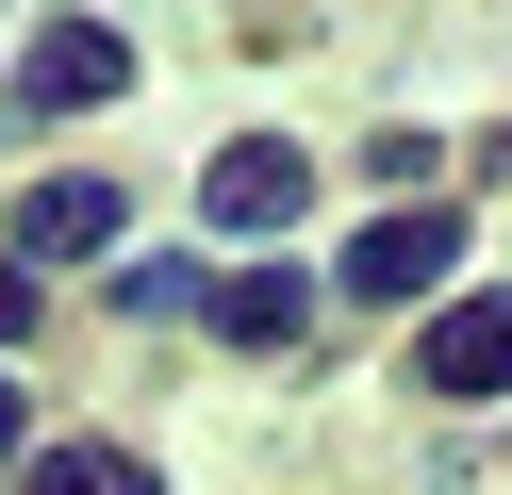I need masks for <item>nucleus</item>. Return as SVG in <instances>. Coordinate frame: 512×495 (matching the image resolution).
<instances>
[{"label":"nucleus","instance_id":"1","mask_svg":"<svg viewBox=\"0 0 512 495\" xmlns=\"http://www.w3.org/2000/svg\"><path fill=\"white\" fill-rule=\"evenodd\" d=\"M100 99H133V33L116 17H50L34 50H17V83H0V116L50 132V116H100Z\"/></svg>","mask_w":512,"mask_h":495},{"label":"nucleus","instance_id":"2","mask_svg":"<svg viewBox=\"0 0 512 495\" xmlns=\"http://www.w3.org/2000/svg\"><path fill=\"white\" fill-rule=\"evenodd\" d=\"M446 264H463V215H446V198H397V215H364V248H347L331 281L397 314V297H446Z\"/></svg>","mask_w":512,"mask_h":495},{"label":"nucleus","instance_id":"3","mask_svg":"<svg viewBox=\"0 0 512 495\" xmlns=\"http://www.w3.org/2000/svg\"><path fill=\"white\" fill-rule=\"evenodd\" d=\"M298 198H314V149H281V132H232V149L199 165V215L215 231H298Z\"/></svg>","mask_w":512,"mask_h":495},{"label":"nucleus","instance_id":"4","mask_svg":"<svg viewBox=\"0 0 512 495\" xmlns=\"http://www.w3.org/2000/svg\"><path fill=\"white\" fill-rule=\"evenodd\" d=\"M413 396H512V297H446L430 314V347H413Z\"/></svg>","mask_w":512,"mask_h":495},{"label":"nucleus","instance_id":"5","mask_svg":"<svg viewBox=\"0 0 512 495\" xmlns=\"http://www.w3.org/2000/svg\"><path fill=\"white\" fill-rule=\"evenodd\" d=\"M116 231H133V198H116V182H34V198H17V281H34V264L116 248Z\"/></svg>","mask_w":512,"mask_h":495},{"label":"nucleus","instance_id":"6","mask_svg":"<svg viewBox=\"0 0 512 495\" xmlns=\"http://www.w3.org/2000/svg\"><path fill=\"white\" fill-rule=\"evenodd\" d=\"M199 314L232 330V347H298V330H314V281H298V264H232Z\"/></svg>","mask_w":512,"mask_h":495},{"label":"nucleus","instance_id":"7","mask_svg":"<svg viewBox=\"0 0 512 495\" xmlns=\"http://www.w3.org/2000/svg\"><path fill=\"white\" fill-rule=\"evenodd\" d=\"M17 495H149V462H133V446H34Z\"/></svg>","mask_w":512,"mask_h":495},{"label":"nucleus","instance_id":"8","mask_svg":"<svg viewBox=\"0 0 512 495\" xmlns=\"http://www.w3.org/2000/svg\"><path fill=\"white\" fill-rule=\"evenodd\" d=\"M430 165H446V132H364V182H380V215H397V198H430Z\"/></svg>","mask_w":512,"mask_h":495},{"label":"nucleus","instance_id":"9","mask_svg":"<svg viewBox=\"0 0 512 495\" xmlns=\"http://www.w3.org/2000/svg\"><path fill=\"white\" fill-rule=\"evenodd\" d=\"M215 264H116V314H199Z\"/></svg>","mask_w":512,"mask_h":495},{"label":"nucleus","instance_id":"10","mask_svg":"<svg viewBox=\"0 0 512 495\" xmlns=\"http://www.w3.org/2000/svg\"><path fill=\"white\" fill-rule=\"evenodd\" d=\"M17 330H34V281H17V264H0V347H17Z\"/></svg>","mask_w":512,"mask_h":495},{"label":"nucleus","instance_id":"11","mask_svg":"<svg viewBox=\"0 0 512 495\" xmlns=\"http://www.w3.org/2000/svg\"><path fill=\"white\" fill-rule=\"evenodd\" d=\"M0 462H34V413H17V380H0Z\"/></svg>","mask_w":512,"mask_h":495}]
</instances>
